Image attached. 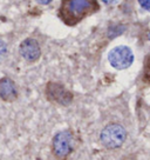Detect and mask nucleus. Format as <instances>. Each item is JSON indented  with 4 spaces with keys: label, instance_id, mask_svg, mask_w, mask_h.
I'll return each instance as SVG.
<instances>
[{
    "label": "nucleus",
    "instance_id": "423d86ee",
    "mask_svg": "<svg viewBox=\"0 0 150 160\" xmlns=\"http://www.w3.org/2000/svg\"><path fill=\"white\" fill-rule=\"evenodd\" d=\"M19 52H20L21 57L30 62H34L36 60H39L41 55V48L39 42L32 38L25 39L21 42L20 47H19Z\"/></svg>",
    "mask_w": 150,
    "mask_h": 160
},
{
    "label": "nucleus",
    "instance_id": "1a4fd4ad",
    "mask_svg": "<svg viewBox=\"0 0 150 160\" xmlns=\"http://www.w3.org/2000/svg\"><path fill=\"white\" fill-rule=\"evenodd\" d=\"M6 54H7V46L4 40L0 39V61L5 58Z\"/></svg>",
    "mask_w": 150,
    "mask_h": 160
},
{
    "label": "nucleus",
    "instance_id": "9b49d317",
    "mask_svg": "<svg viewBox=\"0 0 150 160\" xmlns=\"http://www.w3.org/2000/svg\"><path fill=\"white\" fill-rule=\"evenodd\" d=\"M35 1H38L39 4H42V5H48L52 0H35Z\"/></svg>",
    "mask_w": 150,
    "mask_h": 160
},
{
    "label": "nucleus",
    "instance_id": "9d476101",
    "mask_svg": "<svg viewBox=\"0 0 150 160\" xmlns=\"http://www.w3.org/2000/svg\"><path fill=\"white\" fill-rule=\"evenodd\" d=\"M140 5L147 11H150V0H138Z\"/></svg>",
    "mask_w": 150,
    "mask_h": 160
},
{
    "label": "nucleus",
    "instance_id": "6e6552de",
    "mask_svg": "<svg viewBox=\"0 0 150 160\" xmlns=\"http://www.w3.org/2000/svg\"><path fill=\"white\" fill-rule=\"evenodd\" d=\"M143 80L148 85H150V58L147 60L144 66V75H143Z\"/></svg>",
    "mask_w": 150,
    "mask_h": 160
},
{
    "label": "nucleus",
    "instance_id": "f8f14e48",
    "mask_svg": "<svg viewBox=\"0 0 150 160\" xmlns=\"http://www.w3.org/2000/svg\"><path fill=\"white\" fill-rule=\"evenodd\" d=\"M105 2H107V4H115V2H117L119 0H103Z\"/></svg>",
    "mask_w": 150,
    "mask_h": 160
},
{
    "label": "nucleus",
    "instance_id": "f257e3e1",
    "mask_svg": "<svg viewBox=\"0 0 150 160\" xmlns=\"http://www.w3.org/2000/svg\"><path fill=\"white\" fill-rule=\"evenodd\" d=\"M97 7L95 0H63L61 17L68 24H75Z\"/></svg>",
    "mask_w": 150,
    "mask_h": 160
},
{
    "label": "nucleus",
    "instance_id": "f03ea898",
    "mask_svg": "<svg viewBox=\"0 0 150 160\" xmlns=\"http://www.w3.org/2000/svg\"><path fill=\"white\" fill-rule=\"evenodd\" d=\"M127 131L120 124H109L101 131L100 141L107 150H117L124 144Z\"/></svg>",
    "mask_w": 150,
    "mask_h": 160
},
{
    "label": "nucleus",
    "instance_id": "7ed1b4c3",
    "mask_svg": "<svg viewBox=\"0 0 150 160\" xmlns=\"http://www.w3.org/2000/svg\"><path fill=\"white\" fill-rule=\"evenodd\" d=\"M73 141L74 137L70 131H61L56 133L52 141V151L53 154L58 159H65L73 151Z\"/></svg>",
    "mask_w": 150,
    "mask_h": 160
},
{
    "label": "nucleus",
    "instance_id": "20e7f679",
    "mask_svg": "<svg viewBox=\"0 0 150 160\" xmlns=\"http://www.w3.org/2000/svg\"><path fill=\"white\" fill-rule=\"evenodd\" d=\"M108 61L110 65L116 70H124L128 68L133 61H134V54L133 51L127 46H117L108 53Z\"/></svg>",
    "mask_w": 150,
    "mask_h": 160
},
{
    "label": "nucleus",
    "instance_id": "0eeeda50",
    "mask_svg": "<svg viewBox=\"0 0 150 160\" xmlns=\"http://www.w3.org/2000/svg\"><path fill=\"white\" fill-rule=\"evenodd\" d=\"M18 97V91L13 80L10 78H1L0 79V99L4 101H14Z\"/></svg>",
    "mask_w": 150,
    "mask_h": 160
},
{
    "label": "nucleus",
    "instance_id": "39448f33",
    "mask_svg": "<svg viewBox=\"0 0 150 160\" xmlns=\"http://www.w3.org/2000/svg\"><path fill=\"white\" fill-rule=\"evenodd\" d=\"M46 95L50 101L62 106L69 105L73 100V94L68 90H66L65 86L60 85L58 82H48L47 84Z\"/></svg>",
    "mask_w": 150,
    "mask_h": 160
},
{
    "label": "nucleus",
    "instance_id": "ddd939ff",
    "mask_svg": "<svg viewBox=\"0 0 150 160\" xmlns=\"http://www.w3.org/2000/svg\"><path fill=\"white\" fill-rule=\"evenodd\" d=\"M149 39H150V33H149Z\"/></svg>",
    "mask_w": 150,
    "mask_h": 160
}]
</instances>
